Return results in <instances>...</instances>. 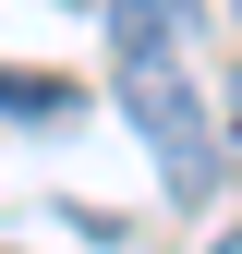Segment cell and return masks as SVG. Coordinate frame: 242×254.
I'll use <instances>...</instances> for the list:
<instances>
[{"label": "cell", "instance_id": "277c9868", "mask_svg": "<svg viewBox=\"0 0 242 254\" xmlns=\"http://www.w3.org/2000/svg\"><path fill=\"white\" fill-rule=\"evenodd\" d=\"M230 12H242V0H230Z\"/></svg>", "mask_w": 242, "mask_h": 254}, {"label": "cell", "instance_id": "6da1fadb", "mask_svg": "<svg viewBox=\"0 0 242 254\" xmlns=\"http://www.w3.org/2000/svg\"><path fill=\"white\" fill-rule=\"evenodd\" d=\"M182 37H194V0H109V49H121V109H133V133L158 145L170 194L206 206V182H218V121H206L194 73H182Z\"/></svg>", "mask_w": 242, "mask_h": 254}, {"label": "cell", "instance_id": "7a4b0ae2", "mask_svg": "<svg viewBox=\"0 0 242 254\" xmlns=\"http://www.w3.org/2000/svg\"><path fill=\"white\" fill-rule=\"evenodd\" d=\"M0 109H12V121H60V109H73V85H60V73H12V61H0Z\"/></svg>", "mask_w": 242, "mask_h": 254}, {"label": "cell", "instance_id": "3957f363", "mask_svg": "<svg viewBox=\"0 0 242 254\" xmlns=\"http://www.w3.org/2000/svg\"><path fill=\"white\" fill-rule=\"evenodd\" d=\"M230 133H242V73H230Z\"/></svg>", "mask_w": 242, "mask_h": 254}]
</instances>
